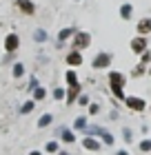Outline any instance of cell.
Wrapping results in <instances>:
<instances>
[{"instance_id":"obj_29","label":"cell","mask_w":151,"mask_h":155,"mask_svg":"<svg viewBox=\"0 0 151 155\" xmlns=\"http://www.w3.org/2000/svg\"><path fill=\"white\" fill-rule=\"evenodd\" d=\"M122 140H125L127 144H131V142H133V131L129 129V126H122Z\"/></svg>"},{"instance_id":"obj_15","label":"cell","mask_w":151,"mask_h":155,"mask_svg":"<svg viewBox=\"0 0 151 155\" xmlns=\"http://www.w3.org/2000/svg\"><path fill=\"white\" fill-rule=\"evenodd\" d=\"M27 73V67L22 64V62H13L11 64V75H13V80H20Z\"/></svg>"},{"instance_id":"obj_8","label":"cell","mask_w":151,"mask_h":155,"mask_svg":"<svg viewBox=\"0 0 151 155\" xmlns=\"http://www.w3.org/2000/svg\"><path fill=\"white\" fill-rule=\"evenodd\" d=\"M107 82H109V87H120V89H125L127 75L120 73V71H109V73H107Z\"/></svg>"},{"instance_id":"obj_5","label":"cell","mask_w":151,"mask_h":155,"mask_svg":"<svg viewBox=\"0 0 151 155\" xmlns=\"http://www.w3.org/2000/svg\"><path fill=\"white\" fill-rule=\"evenodd\" d=\"M80 144H82V149L89 151V153H98L100 149H102V142H100V137H93V135H84V137L80 140Z\"/></svg>"},{"instance_id":"obj_31","label":"cell","mask_w":151,"mask_h":155,"mask_svg":"<svg viewBox=\"0 0 151 155\" xmlns=\"http://www.w3.org/2000/svg\"><path fill=\"white\" fill-rule=\"evenodd\" d=\"M138 149H140V153H149L151 151V137L149 140H142V142L138 144Z\"/></svg>"},{"instance_id":"obj_22","label":"cell","mask_w":151,"mask_h":155,"mask_svg":"<svg viewBox=\"0 0 151 155\" xmlns=\"http://www.w3.org/2000/svg\"><path fill=\"white\" fill-rule=\"evenodd\" d=\"M45 97H47V89H45V87H36V89L31 91V100H33V102H42Z\"/></svg>"},{"instance_id":"obj_32","label":"cell","mask_w":151,"mask_h":155,"mask_svg":"<svg viewBox=\"0 0 151 155\" xmlns=\"http://www.w3.org/2000/svg\"><path fill=\"white\" fill-rule=\"evenodd\" d=\"M36 87H40V84H38V78H36V75H31V78H29V84H27V89H29V91H33Z\"/></svg>"},{"instance_id":"obj_10","label":"cell","mask_w":151,"mask_h":155,"mask_svg":"<svg viewBox=\"0 0 151 155\" xmlns=\"http://www.w3.org/2000/svg\"><path fill=\"white\" fill-rule=\"evenodd\" d=\"M16 9L22 13V16H33L36 13V5L31 0H16Z\"/></svg>"},{"instance_id":"obj_16","label":"cell","mask_w":151,"mask_h":155,"mask_svg":"<svg viewBox=\"0 0 151 155\" xmlns=\"http://www.w3.org/2000/svg\"><path fill=\"white\" fill-rule=\"evenodd\" d=\"M87 126H89V117H87V115H78V117L74 120V126H71V129L84 133V129H87Z\"/></svg>"},{"instance_id":"obj_37","label":"cell","mask_w":151,"mask_h":155,"mask_svg":"<svg viewBox=\"0 0 151 155\" xmlns=\"http://www.w3.org/2000/svg\"><path fill=\"white\" fill-rule=\"evenodd\" d=\"M76 2H82V0H76Z\"/></svg>"},{"instance_id":"obj_17","label":"cell","mask_w":151,"mask_h":155,"mask_svg":"<svg viewBox=\"0 0 151 155\" xmlns=\"http://www.w3.org/2000/svg\"><path fill=\"white\" fill-rule=\"evenodd\" d=\"M120 18L122 20H131L133 18V5L131 2H122L120 5Z\"/></svg>"},{"instance_id":"obj_30","label":"cell","mask_w":151,"mask_h":155,"mask_svg":"<svg viewBox=\"0 0 151 155\" xmlns=\"http://www.w3.org/2000/svg\"><path fill=\"white\" fill-rule=\"evenodd\" d=\"M145 73H147V64H138V67H136L133 71H131L133 78H140V75H145Z\"/></svg>"},{"instance_id":"obj_25","label":"cell","mask_w":151,"mask_h":155,"mask_svg":"<svg viewBox=\"0 0 151 155\" xmlns=\"http://www.w3.org/2000/svg\"><path fill=\"white\" fill-rule=\"evenodd\" d=\"M60 151V144H58V140H47L45 142V153H58Z\"/></svg>"},{"instance_id":"obj_23","label":"cell","mask_w":151,"mask_h":155,"mask_svg":"<svg viewBox=\"0 0 151 155\" xmlns=\"http://www.w3.org/2000/svg\"><path fill=\"white\" fill-rule=\"evenodd\" d=\"M105 131V126H98V124H89L87 129H84V135H93V137H100Z\"/></svg>"},{"instance_id":"obj_26","label":"cell","mask_w":151,"mask_h":155,"mask_svg":"<svg viewBox=\"0 0 151 155\" xmlns=\"http://www.w3.org/2000/svg\"><path fill=\"white\" fill-rule=\"evenodd\" d=\"M100 142H102L105 146H113V144H116V137H113L111 133L105 129V131H102V135H100Z\"/></svg>"},{"instance_id":"obj_21","label":"cell","mask_w":151,"mask_h":155,"mask_svg":"<svg viewBox=\"0 0 151 155\" xmlns=\"http://www.w3.org/2000/svg\"><path fill=\"white\" fill-rule=\"evenodd\" d=\"M51 97L56 102H64V97H67V87H53Z\"/></svg>"},{"instance_id":"obj_2","label":"cell","mask_w":151,"mask_h":155,"mask_svg":"<svg viewBox=\"0 0 151 155\" xmlns=\"http://www.w3.org/2000/svg\"><path fill=\"white\" fill-rule=\"evenodd\" d=\"M91 47V33L87 31H76L74 36H71V49H76V51H84V49Z\"/></svg>"},{"instance_id":"obj_9","label":"cell","mask_w":151,"mask_h":155,"mask_svg":"<svg viewBox=\"0 0 151 155\" xmlns=\"http://www.w3.org/2000/svg\"><path fill=\"white\" fill-rule=\"evenodd\" d=\"M58 137H60V142L62 144H74L76 142V131L74 129H67V126H60L58 129Z\"/></svg>"},{"instance_id":"obj_6","label":"cell","mask_w":151,"mask_h":155,"mask_svg":"<svg viewBox=\"0 0 151 155\" xmlns=\"http://www.w3.org/2000/svg\"><path fill=\"white\" fill-rule=\"evenodd\" d=\"M20 49V36L18 33H7L5 36V53H16Z\"/></svg>"},{"instance_id":"obj_3","label":"cell","mask_w":151,"mask_h":155,"mask_svg":"<svg viewBox=\"0 0 151 155\" xmlns=\"http://www.w3.org/2000/svg\"><path fill=\"white\" fill-rule=\"evenodd\" d=\"M125 107L129 111H133V113H142V111H147V100L140 95H127L125 97Z\"/></svg>"},{"instance_id":"obj_33","label":"cell","mask_w":151,"mask_h":155,"mask_svg":"<svg viewBox=\"0 0 151 155\" xmlns=\"http://www.w3.org/2000/svg\"><path fill=\"white\" fill-rule=\"evenodd\" d=\"M140 60H142V64H149V62H151V51H149V49L145 53H140Z\"/></svg>"},{"instance_id":"obj_35","label":"cell","mask_w":151,"mask_h":155,"mask_svg":"<svg viewBox=\"0 0 151 155\" xmlns=\"http://www.w3.org/2000/svg\"><path fill=\"white\" fill-rule=\"evenodd\" d=\"M116 155H129V151H125V149H122V151H116Z\"/></svg>"},{"instance_id":"obj_7","label":"cell","mask_w":151,"mask_h":155,"mask_svg":"<svg viewBox=\"0 0 151 155\" xmlns=\"http://www.w3.org/2000/svg\"><path fill=\"white\" fill-rule=\"evenodd\" d=\"M129 47H131V51H133L136 55L145 53L147 49H149V42H147V36H136V38H131V42H129Z\"/></svg>"},{"instance_id":"obj_27","label":"cell","mask_w":151,"mask_h":155,"mask_svg":"<svg viewBox=\"0 0 151 155\" xmlns=\"http://www.w3.org/2000/svg\"><path fill=\"white\" fill-rule=\"evenodd\" d=\"M109 91H111V95L116 97V100H120V102H125V89H120V87H109Z\"/></svg>"},{"instance_id":"obj_13","label":"cell","mask_w":151,"mask_h":155,"mask_svg":"<svg viewBox=\"0 0 151 155\" xmlns=\"http://www.w3.org/2000/svg\"><path fill=\"white\" fill-rule=\"evenodd\" d=\"M64 82H67V87H78L80 84V78H78L76 69H67L64 71Z\"/></svg>"},{"instance_id":"obj_34","label":"cell","mask_w":151,"mask_h":155,"mask_svg":"<svg viewBox=\"0 0 151 155\" xmlns=\"http://www.w3.org/2000/svg\"><path fill=\"white\" fill-rule=\"evenodd\" d=\"M29 155H45V151H38V149H33V151H29Z\"/></svg>"},{"instance_id":"obj_18","label":"cell","mask_w":151,"mask_h":155,"mask_svg":"<svg viewBox=\"0 0 151 155\" xmlns=\"http://www.w3.org/2000/svg\"><path fill=\"white\" fill-rule=\"evenodd\" d=\"M36 104H38V102H33V100H31V97H29V100H25L22 104H20V109H18V113H20V115H29V113H33V109H36Z\"/></svg>"},{"instance_id":"obj_4","label":"cell","mask_w":151,"mask_h":155,"mask_svg":"<svg viewBox=\"0 0 151 155\" xmlns=\"http://www.w3.org/2000/svg\"><path fill=\"white\" fill-rule=\"evenodd\" d=\"M64 62H67L69 69H78V67L84 64V55H82V51H76V49H71V51L64 55Z\"/></svg>"},{"instance_id":"obj_12","label":"cell","mask_w":151,"mask_h":155,"mask_svg":"<svg viewBox=\"0 0 151 155\" xmlns=\"http://www.w3.org/2000/svg\"><path fill=\"white\" fill-rule=\"evenodd\" d=\"M82 93V84H78V87H67V97H64V102L69 104H76V100H78V95Z\"/></svg>"},{"instance_id":"obj_20","label":"cell","mask_w":151,"mask_h":155,"mask_svg":"<svg viewBox=\"0 0 151 155\" xmlns=\"http://www.w3.org/2000/svg\"><path fill=\"white\" fill-rule=\"evenodd\" d=\"M76 33V29L74 27H62V29L58 31V42H67V40H71V36Z\"/></svg>"},{"instance_id":"obj_24","label":"cell","mask_w":151,"mask_h":155,"mask_svg":"<svg viewBox=\"0 0 151 155\" xmlns=\"http://www.w3.org/2000/svg\"><path fill=\"white\" fill-rule=\"evenodd\" d=\"M100 113H102V104H100V102H89V107H87V115L96 117V115H100Z\"/></svg>"},{"instance_id":"obj_28","label":"cell","mask_w":151,"mask_h":155,"mask_svg":"<svg viewBox=\"0 0 151 155\" xmlns=\"http://www.w3.org/2000/svg\"><path fill=\"white\" fill-rule=\"evenodd\" d=\"M89 102H91V97L87 93H80V95H78V100H76V104H78V107H82V109H87Z\"/></svg>"},{"instance_id":"obj_36","label":"cell","mask_w":151,"mask_h":155,"mask_svg":"<svg viewBox=\"0 0 151 155\" xmlns=\"http://www.w3.org/2000/svg\"><path fill=\"white\" fill-rule=\"evenodd\" d=\"M56 155H71V153H67V151H58Z\"/></svg>"},{"instance_id":"obj_14","label":"cell","mask_w":151,"mask_h":155,"mask_svg":"<svg viewBox=\"0 0 151 155\" xmlns=\"http://www.w3.org/2000/svg\"><path fill=\"white\" fill-rule=\"evenodd\" d=\"M31 40H33V42H38V45H45V42L49 40V33L42 29V27H38V29L31 33Z\"/></svg>"},{"instance_id":"obj_19","label":"cell","mask_w":151,"mask_h":155,"mask_svg":"<svg viewBox=\"0 0 151 155\" xmlns=\"http://www.w3.org/2000/svg\"><path fill=\"white\" fill-rule=\"evenodd\" d=\"M51 124H53V113H42L38 117V122H36L38 129H47V126H51Z\"/></svg>"},{"instance_id":"obj_11","label":"cell","mask_w":151,"mask_h":155,"mask_svg":"<svg viewBox=\"0 0 151 155\" xmlns=\"http://www.w3.org/2000/svg\"><path fill=\"white\" fill-rule=\"evenodd\" d=\"M136 33H138V36H149V33H151V16H145L142 20H138Z\"/></svg>"},{"instance_id":"obj_1","label":"cell","mask_w":151,"mask_h":155,"mask_svg":"<svg viewBox=\"0 0 151 155\" xmlns=\"http://www.w3.org/2000/svg\"><path fill=\"white\" fill-rule=\"evenodd\" d=\"M111 62H113V53L98 51L96 55H93V60H91V69H93V71H102V69H109L111 67Z\"/></svg>"}]
</instances>
